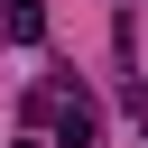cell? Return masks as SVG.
Masks as SVG:
<instances>
[{"instance_id": "1", "label": "cell", "mask_w": 148, "mask_h": 148, "mask_svg": "<svg viewBox=\"0 0 148 148\" xmlns=\"http://www.w3.org/2000/svg\"><path fill=\"white\" fill-rule=\"evenodd\" d=\"M37 111L56 120V139H65V148H92V139H102V111H92V92H37Z\"/></svg>"}, {"instance_id": "2", "label": "cell", "mask_w": 148, "mask_h": 148, "mask_svg": "<svg viewBox=\"0 0 148 148\" xmlns=\"http://www.w3.org/2000/svg\"><path fill=\"white\" fill-rule=\"evenodd\" d=\"M0 37H9V46H37V37H46V9H37V0H0Z\"/></svg>"}, {"instance_id": "3", "label": "cell", "mask_w": 148, "mask_h": 148, "mask_svg": "<svg viewBox=\"0 0 148 148\" xmlns=\"http://www.w3.org/2000/svg\"><path fill=\"white\" fill-rule=\"evenodd\" d=\"M18 148H37V139H18Z\"/></svg>"}]
</instances>
